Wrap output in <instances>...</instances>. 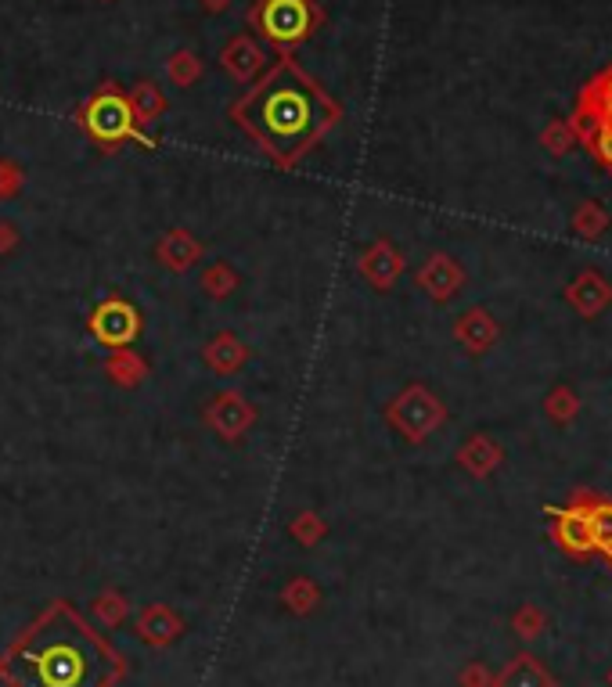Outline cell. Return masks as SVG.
<instances>
[{
    "label": "cell",
    "instance_id": "cell-3",
    "mask_svg": "<svg viewBox=\"0 0 612 687\" xmlns=\"http://www.w3.org/2000/svg\"><path fill=\"white\" fill-rule=\"evenodd\" d=\"M321 22L324 11L314 0H256L249 8V26L281 54L310 40L321 29Z\"/></svg>",
    "mask_w": 612,
    "mask_h": 687
},
{
    "label": "cell",
    "instance_id": "cell-9",
    "mask_svg": "<svg viewBox=\"0 0 612 687\" xmlns=\"http://www.w3.org/2000/svg\"><path fill=\"white\" fill-rule=\"evenodd\" d=\"M184 634V623L170 605H144L137 616V637L152 648H166Z\"/></svg>",
    "mask_w": 612,
    "mask_h": 687
},
{
    "label": "cell",
    "instance_id": "cell-13",
    "mask_svg": "<svg viewBox=\"0 0 612 687\" xmlns=\"http://www.w3.org/2000/svg\"><path fill=\"white\" fill-rule=\"evenodd\" d=\"M360 270H364V277H368L371 285L386 288V285H393L396 274L404 270V259H400V252H396L389 241H378V245H371V249L364 252Z\"/></svg>",
    "mask_w": 612,
    "mask_h": 687
},
{
    "label": "cell",
    "instance_id": "cell-19",
    "mask_svg": "<svg viewBox=\"0 0 612 687\" xmlns=\"http://www.w3.org/2000/svg\"><path fill=\"white\" fill-rule=\"evenodd\" d=\"M544 411H548V418L555 421V425H566V421H573L576 414H580V400H576V393L569 385H555V389L544 396Z\"/></svg>",
    "mask_w": 612,
    "mask_h": 687
},
{
    "label": "cell",
    "instance_id": "cell-18",
    "mask_svg": "<svg viewBox=\"0 0 612 687\" xmlns=\"http://www.w3.org/2000/svg\"><path fill=\"white\" fill-rule=\"evenodd\" d=\"M573 231L580 238H602L609 231V213L598 202H580L573 213Z\"/></svg>",
    "mask_w": 612,
    "mask_h": 687
},
{
    "label": "cell",
    "instance_id": "cell-26",
    "mask_svg": "<svg viewBox=\"0 0 612 687\" xmlns=\"http://www.w3.org/2000/svg\"><path fill=\"white\" fill-rule=\"evenodd\" d=\"M292 533L303 536V544H314V536H317V533H324V526L317 529L314 515H299V522H296V526H292Z\"/></svg>",
    "mask_w": 612,
    "mask_h": 687
},
{
    "label": "cell",
    "instance_id": "cell-22",
    "mask_svg": "<svg viewBox=\"0 0 612 687\" xmlns=\"http://www.w3.org/2000/svg\"><path fill=\"white\" fill-rule=\"evenodd\" d=\"M198 72H202V65H198V58L191 51H177L170 58V80L177 83V87H188V83H195Z\"/></svg>",
    "mask_w": 612,
    "mask_h": 687
},
{
    "label": "cell",
    "instance_id": "cell-10",
    "mask_svg": "<svg viewBox=\"0 0 612 687\" xmlns=\"http://www.w3.org/2000/svg\"><path fill=\"white\" fill-rule=\"evenodd\" d=\"M263 62H267V58H263V47L245 33L234 36L231 44L220 51V65H224L238 83H249L256 72H263Z\"/></svg>",
    "mask_w": 612,
    "mask_h": 687
},
{
    "label": "cell",
    "instance_id": "cell-25",
    "mask_svg": "<svg viewBox=\"0 0 612 687\" xmlns=\"http://www.w3.org/2000/svg\"><path fill=\"white\" fill-rule=\"evenodd\" d=\"M591 152H598V159H602L605 166L612 170V123H602V126H598V134H594Z\"/></svg>",
    "mask_w": 612,
    "mask_h": 687
},
{
    "label": "cell",
    "instance_id": "cell-12",
    "mask_svg": "<svg viewBox=\"0 0 612 687\" xmlns=\"http://www.w3.org/2000/svg\"><path fill=\"white\" fill-rule=\"evenodd\" d=\"M494 687H555V677L548 666L530 652H519L501 673L494 677Z\"/></svg>",
    "mask_w": 612,
    "mask_h": 687
},
{
    "label": "cell",
    "instance_id": "cell-17",
    "mask_svg": "<svg viewBox=\"0 0 612 687\" xmlns=\"http://www.w3.org/2000/svg\"><path fill=\"white\" fill-rule=\"evenodd\" d=\"M126 101H130V108H134L137 123H152V119L162 116V108H166V98H162L152 83H137V87L126 94Z\"/></svg>",
    "mask_w": 612,
    "mask_h": 687
},
{
    "label": "cell",
    "instance_id": "cell-11",
    "mask_svg": "<svg viewBox=\"0 0 612 687\" xmlns=\"http://www.w3.org/2000/svg\"><path fill=\"white\" fill-rule=\"evenodd\" d=\"M461 281H465V274H461V267L450 256H432L429 263L418 270V285H422L436 303H447L450 295L461 288Z\"/></svg>",
    "mask_w": 612,
    "mask_h": 687
},
{
    "label": "cell",
    "instance_id": "cell-15",
    "mask_svg": "<svg viewBox=\"0 0 612 687\" xmlns=\"http://www.w3.org/2000/svg\"><path fill=\"white\" fill-rule=\"evenodd\" d=\"M458 461L465 464L472 475H479V479H483V475H490L497 464H501V447H497L490 436H472L465 447H461Z\"/></svg>",
    "mask_w": 612,
    "mask_h": 687
},
{
    "label": "cell",
    "instance_id": "cell-16",
    "mask_svg": "<svg viewBox=\"0 0 612 687\" xmlns=\"http://www.w3.org/2000/svg\"><path fill=\"white\" fill-rule=\"evenodd\" d=\"M591 518V536H594V551H602L612 558V500L609 497H594V504L587 508Z\"/></svg>",
    "mask_w": 612,
    "mask_h": 687
},
{
    "label": "cell",
    "instance_id": "cell-6",
    "mask_svg": "<svg viewBox=\"0 0 612 687\" xmlns=\"http://www.w3.org/2000/svg\"><path fill=\"white\" fill-rule=\"evenodd\" d=\"M594 497H598V493L576 490L573 500H569V508L551 511V515H555V529H551V533H555V544L566 554H573V558H587V554H594L591 518H587V508L594 504Z\"/></svg>",
    "mask_w": 612,
    "mask_h": 687
},
{
    "label": "cell",
    "instance_id": "cell-28",
    "mask_svg": "<svg viewBox=\"0 0 612 687\" xmlns=\"http://www.w3.org/2000/svg\"><path fill=\"white\" fill-rule=\"evenodd\" d=\"M605 680H609V687H612V670H609V673H605Z\"/></svg>",
    "mask_w": 612,
    "mask_h": 687
},
{
    "label": "cell",
    "instance_id": "cell-23",
    "mask_svg": "<svg viewBox=\"0 0 612 687\" xmlns=\"http://www.w3.org/2000/svg\"><path fill=\"white\" fill-rule=\"evenodd\" d=\"M285 605L292 612H310L317 605V590L310 580H296L292 587H285Z\"/></svg>",
    "mask_w": 612,
    "mask_h": 687
},
{
    "label": "cell",
    "instance_id": "cell-5",
    "mask_svg": "<svg viewBox=\"0 0 612 687\" xmlns=\"http://www.w3.org/2000/svg\"><path fill=\"white\" fill-rule=\"evenodd\" d=\"M443 418H447V414H443V403L436 400L429 389H422V385H411V389L396 396V403L389 407V421H393L407 439H414V443L429 436Z\"/></svg>",
    "mask_w": 612,
    "mask_h": 687
},
{
    "label": "cell",
    "instance_id": "cell-2",
    "mask_svg": "<svg viewBox=\"0 0 612 687\" xmlns=\"http://www.w3.org/2000/svg\"><path fill=\"white\" fill-rule=\"evenodd\" d=\"M0 677L11 687H112L123 677V655L58 601L11 644L0 659Z\"/></svg>",
    "mask_w": 612,
    "mask_h": 687
},
{
    "label": "cell",
    "instance_id": "cell-1",
    "mask_svg": "<svg viewBox=\"0 0 612 687\" xmlns=\"http://www.w3.org/2000/svg\"><path fill=\"white\" fill-rule=\"evenodd\" d=\"M339 101L292 58L281 54L231 105V119L281 170L296 166L339 123Z\"/></svg>",
    "mask_w": 612,
    "mask_h": 687
},
{
    "label": "cell",
    "instance_id": "cell-24",
    "mask_svg": "<svg viewBox=\"0 0 612 687\" xmlns=\"http://www.w3.org/2000/svg\"><path fill=\"white\" fill-rule=\"evenodd\" d=\"M458 684L461 687H494V677L486 670L483 662H468L465 670L458 673Z\"/></svg>",
    "mask_w": 612,
    "mask_h": 687
},
{
    "label": "cell",
    "instance_id": "cell-21",
    "mask_svg": "<svg viewBox=\"0 0 612 687\" xmlns=\"http://www.w3.org/2000/svg\"><path fill=\"white\" fill-rule=\"evenodd\" d=\"M94 616H98L108 630H116V626H123V619H126V598L123 594H101V598L94 601Z\"/></svg>",
    "mask_w": 612,
    "mask_h": 687
},
{
    "label": "cell",
    "instance_id": "cell-20",
    "mask_svg": "<svg viewBox=\"0 0 612 687\" xmlns=\"http://www.w3.org/2000/svg\"><path fill=\"white\" fill-rule=\"evenodd\" d=\"M544 626H548V616H544L537 605H519V608H515L512 630L522 637V641H537V637L544 634Z\"/></svg>",
    "mask_w": 612,
    "mask_h": 687
},
{
    "label": "cell",
    "instance_id": "cell-8",
    "mask_svg": "<svg viewBox=\"0 0 612 687\" xmlns=\"http://www.w3.org/2000/svg\"><path fill=\"white\" fill-rule=\"evenodd\" d=\"M566 299H569V306H576L580 317H598V313L612 303V285L598 274V270H584V274H576L573 285L566 288Z\"/></svg>",
    "mask_w": 612,
    "mask_h": 687
},
{
    "label": "cell",
    "instance_id": "cell-4",
    "mask_svg": "<svg viewBox=\"0 0 612 687\" xmlns=\"http://www.w3.org/2000/svg\"><path fill=\"white\" fill-rule=\"evenodd\" d=\"M80 123L101 148H119V144L130 141V137L144 141V137L137 134L134 108H130V101H126V94L116 87V83H105V87L80 108ZM144 144H152V141H144Z\"/></svg>",
    "mask_w": 612,
    "mask_h": 687
},
{
    "label": "cell",
    "instance_id": "cell-27",
    "mask_svg": "<svg viewBox=\"0 0 612 687\" xmlns=\"http://www.w3.org/2000/svg\"><path fill=\"white\" fill-rule=\"evenodd\" d=\"M227 4H231V0H202V8L206 11H224Z\"/></svg>",
    "mask_w": 612,
    "mask_h": 687
},
{
    "label": "cell",
    "instance_id": "cell-7",
    "mask_svg": "<svg viewBox=\"0 0 612 687\" xmlns=\"http://www.w3.org/2000/svg\"><path fill=\"white\" fill-rule=\"evenodd\" d=\"M137 331H141V317H137L134 306L126 303V299H119V295L105 299L98 310L90 313V335L108 349L130 346V342L137 339Z\"/></svg>",
    "mask_w": 612,
    "mask_h": 687
},
{
    "label": "cell",
    "instance_id": "cell-14",
    "mask_svg": "<svg viewBox=\"0 0 612 687\" xmlns=\"http://www.w3.org/2000/svg\"><path fill=\"white\" fill-rule=\"evenodd\" d=\"M454 335H458V339L465 342L472 353H483V349L494 346L497 324H494V317H490L486 310H468L465 317L458 321V328H454Z\"/></svg>",
    "mask_w": 612,
    "mask_h": 687
}]
</instances>
